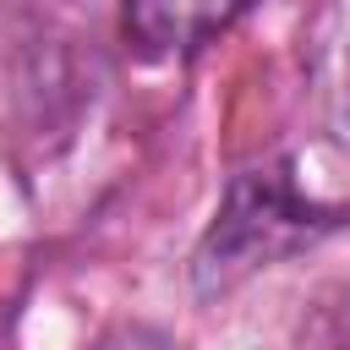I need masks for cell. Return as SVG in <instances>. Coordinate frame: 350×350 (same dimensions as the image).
I'll list each match as a JSON object with an SVG mask.
<instances>
[{
  "label": "cell",
  "instance_id": "cell-4",
  "mask_svg": "<svg viewBox=\"0 0 350 350\" xmlns=\"http://www.w3.org/2000/svg\"><path fill=\"white\" fill-rule=\"evenodd\" d=\"M328 350H350V284L334 306V334H328Z\"/></svg>",
  "mask_w": 350,
  "mask_h": 350
},
{
  "label": "cell",
  "instance_id": "cell-5",
  "mask_svg": "<svg viewBox=\"0 0 350 350\" xmlns=\"http://www.w3.org/2000/svg\"><path fill=\"white\" fill-rule=\"evenodd\" d=\"M339 126H345V142H350V88H345V115H339Z\"/></svg>",
  "mask_w": 350,
  "mask_h": 350
},
{
  "label": "cell",
  "instance_id": "cell-1",
  "mask_svg": "<svg viewBox=\"0 0 350 350\" xmlns=\"http://www.w3.org/2000/svg\"><path fill=\"white\" fill-rule=\"evenodd\" d=\"M339 224H345V213L317 208V202L301 197L290 164H257V170L230 180V191L219 202V219L208 224V235L191 257V284L202 295H224L246 273L323 241Z\"/></svg>",
  "mask_w": 350,
  "mask_h": 350
},
{
  "label": "cell",
  "instance_id": "cell-2",
  "mask_svg": "<svg viewBox=\"0 0 350 350\" xmlns=\"http://www.w3.org/2000/svg\"><path fill=\"white\" fill-rule=\"evenodd\" d=\"M257 0H120V33L148 60L197 55L224 27H235Z\"/></svg>",
  "mask_w": 350,
  "mask_h": 350
},
{
  "label": "cell",
  "instance_id": "cell-3",
  "mask_svg": "<svg viewBox=\"0 0 350 350\" xmlns=\"http://www.w3.org/2000/svg\"><path fill=\"white\" fill-rule=\"evenodd\" d=\"M93 350H180L170 334H159V328H148V323H120V328H109Z\"/></svg>",
  "mask_w": 350,
  "mask_h": 350
}]
</instances>
